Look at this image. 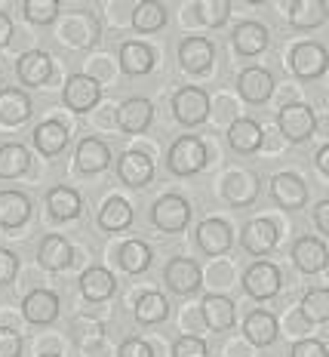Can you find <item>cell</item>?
I'll list each match as a JSON object with an SVG mask.
<instances>
[{
    "label": "cell",
    "mask_w": 329,
    "mask_h": 357,
    "mask_svg": "<svg viewBox=\"0 0 329 357\" xmlns=\"http://www.w3.org/2000/svg\"><path fill=\"white\" fill-rule=\"evenodd\" d=\"M167 160H169V169H173L176 176H194L206 167V148L200 139L182 136L178 142H173Z\"/></svg>",
    "instance_id": "1"
},
{
    "label": "cell",
    "mask_w": 329,
    "mask_h": 357,
    "mask_svg": "<svg viewBox=\"0 0 329 357\" xmlns=\"http://www.w3.org/2000/svg\"><path fill=\"white\" fill-rule=\"evenodd\" d=\"M173 114L178 123L185 126H197L209 117V96L197 86H182L173 96Z\"/></svg>",
    "instance_id": "2"
},
{
    "label": "cell",
    "mask_w": 329,
    "mask_h": 357,
    "mask_svg": "<svg viewBox=\"0 0 329 357\" xmlns=\"http://www.w3.org/2000/svg\"><path fill=\"white\" fill-rule=\"evenodd\" d=\"M151 222L160 231H182L191 222V204L178 195H167L151 206Z\"/></svg>",
    "instance_id": "3"
},
{
    "label": "cell",
    "mask_w": 329,
    "mask_h": 357,
    "mask_svg": "<svg viewBox=\"0 0 329 357\" xmlns=\"http://www.w3.org/2000/svg\"><path fill=\"white\" fill-rule=\"evenodd\" d=\"M277 126L289 142H308L314 130H317V117H314V108L308 105H286L277 114Z\"/></svg>",
    "instance_id": "4"
},
{
    "label": "cell",
    "mask_w": 329,
    "mask_h": 357,
    "mask_svg": "<svg viewBox=\"0 0 329 357\" xmlns=\"http://www.w3.org/2000/svg\"><path fill=\"white\" fill-rule=\"evenodd\" d=\"M280 284H283V278H280V271L271 262H256V265L246 268V274H243V289L259 302L277 296Z\"/></svg>",
    "instance_id": "5"
},
{
    "label": "cell",
    "mask_w": 329,
    "mask_h": 357,
    "mask_svg": "<svg viewBox=\"0 0 329 357\" xmlns=\"http://www.w3.org/2000/svg\"><path fill=\"white\" fill-rule=\"evenodd\" d=\"M65 105L71 111H77V114H84V111H93L99 105L102 99V86L95 84L93 77H86V74H71L68 80H65V93H62Z\"/></svg>",
    "instance_id": "6"
},
{
    "label": "cell",
    "mask_w": 329,
    "mask_h": 357,
    "mask_svg": "<svg viewBox=\"0 0 329 357\" xmlns=\"http://www.w3.org/2000/svg\"><path fill=\"white\" fill-rule=\"evenodd\" d=\"M289 65H293V71L302 80H314L326 71L329 56L320 43H298V47L293 50V56H289Z\"/></svg>",
    "instance_id": "7"
},
{
    "label": "cell",
    "mask_w": 329,
    "mask_h": 357,
    "mask_svg": "<svg viewBox=\"0 0 329 357\" xmlns=\"http://www.w3.org/2000/svg\"><path fill=\"white\" fill-rule=\"evenodd\" d=\"M271 197L283 210H302L308 204V185L293 173H277L271 178Z\"/></svg>",
    "instance_id": "8"
},
{
    "label": "cell",
    "mask_w": 329,
    "mask_h": 357,
    "mask_svg": "<svg viewBox=\"0 0 329 357\" xmlns=\"http://www.w3.org/2000/svg\"><path fill=\"white\" fill-rule=\"evenodd\" d=\"M231 241H234V234H231V225L225 219H204L197 225V247L206 252V256H222V252H228Z\"/></svg>",
    "instance_id": "9"
},
{
    "label": "cell",
    "mask_w": 329,
    "mask_h": 357,
    "mask_svg": "<svg viewBox=\"0 0 329 357\" xmlns=\"http://www.w3.org/2000/svg\"><path fill=\"white\" fill-rule=\"evenodd\" d=\"M117 176H121L123 185H130V188H145L154 178V163L141 151H126L123 158L117 160Z\"/></svg>",
    "instance_id": "10"
},
{
    "label": "cell",
    "mask_w": 329,
    "mask_h": 357,
    "mask_svg": "<svg viewBox=\"0 0 329 357\" xmlns=\"http://www.w3.org/2000/svg\"><path fill=\"white\" fill-rule=\"evenodd\" d=\"M163 280L169 284V289L178 296H191L200 287V265L194 259H173L163 271Z\"/></svg>",
    "instance_id": "11"
},
{
    "label": "cell",
    "mask_w": 329,
    "mask_h": 357,
    "mask_svg": "<svg viewBox=\"0 0 329 357\" xmlns=\"http://www.w3.org/2000/svg\"><path fill=\"white\" fill-rule=\"evenodd\" d=\"M240 243H243L246 252H252V256H265V252H271L277 247V225H274L271 219L250 222L240 234Z\"/></svg>",
    "instance_id": "12"
},
{
    "label": "cell",
    "mask_w": 329,
    "mask_h": 357,
    "mask_svg": "<svg viewBox=\"0 0 329 357\" xmlns=\"http://www.w3.org/2000/svg\"><path fill=\"white\" fill-rule=\"evenodd\" d=\"M151 117H154V105L148 99H126L121 108H117V126H121L123 132H145L148 126H151Z\"/></svg>",
    "instance_id": "13"
},
{
    "label": "cell",
    "mask_w": 329,
    "mask_h": 357,
    "mask_svg": "<svg viewBox=\"0 0 329 357\" xmlns=\"http://www.w3.org/2000/svg\"><path fill=\"white\" fill-rule=\"evenodd\" d=\"M237 89H240V96L246 102L261 105V102L271 99L274 77H271V71H265V68H246V71H240V77H237Z\"/></svg>",
    "instance_id": "14"
},
{
    "label": "cell",
    "mask_w": 329,
    "mask_h": 357,
    "mask_svg": "<svg viewBox=\"0 0 329 357\" xmlns=\"http://www.w3.org/2000/svg\"><path fill=\"white\" fill-rule=\"evenodd\" d=\"M213 56H215V47L209 40H204V37H188V40H182V47H178V62L191 74L209 71Z\"/></svg>",
    "instance_id": "15"
},
{
    "label": "cell",
    "mask_w": 329,
    "mask_h": 357,
    "mask_svg": "<svg viewBox=\"0 0 329 357\" xmlns=\"http://www.w3.org/2000/svg\"><path fill=\"white\" fill-rule=\"evenodd\" d=\"M326 259H329V252H326V247L317 241V237H298V241H296V247H293V262H296L298 271H305V274L323 271V268H326Z\"/></svg>",
    "instance_id": "16"
},
{
    "label": "cell",
    "mask_w": 329,
    "mask_h": 357,
    "mask_svg": "<svg viewBox=\"0 0 329 357\" xmlns=\"http://www.w3.org/2000/svg\"><path fill=\"white\" fill-rule=\"evenodd\" d=\"M22 308H25V317L31 324H37V326L52 324L59 317V296L49 293V289H34V293L25 296Z\"/></svg>",
    "instance_id": "17"
},
{
    "label": "cell",
    "mask_w": 329,
    "mask_h": 357,
    "mask_svg": "<svg viewBox=\"0 0 329 357\" xmlns=\"http://www.w3.org/2000/svg\"><path fill=\"white\" fill-rule=\"evenodd\" d=\"M16 74L25 86H40L47 84L52 74V59L43 50H31V53H25L16 62Z\"/></svg>",
    "instance_id": "18"
},
{
    "label": "cell",
    "mask_w": 329,
    "mask_h": 357,
    "mask_svg": "<svg viewBox=\"0 0 329 357\" xmlns=\"http://www.w3.org/2000/svg\"><path fill=\"white\" fill-rule=\"evenodd\" d=\"M114 289H117V280H114V274L108 271V268H86L84 274H80V293L86 296L89 302H105V299H111L114 296Z\"/></svg>",
    "instance_id": "19"
},
{
    "label": "cell",
    "mask_w": 329,
    "mask_h": 357,
    "mask_svg": "<svg viewBox=\"0 0 329 357\" xmlns=\"http://www.w3.org/2000/svg\"><path fill=\"white\" fill-rule=\"evenodd\" d=\"M204 321L209 330H215V333H222V330H231L237 321V305L228 299V296H206L204 299Z\"/></svg>",
    "instance_id": "20"
},
{
    "label": "cell",
    "mask_w": 329,
    "mask_h": 357,
    "mask_svg": "<svg viewBox=\"0 0 329 357\" xmlns=\"http://www.w3.org/2000/svg\"><path fill=\"white\" fill-rule=\"evenodd\" d=\"M268 28L259 25V22H240L234 28V50L240 56H259L268 50Z\"/></svg>",
    "instance_id": "21"
},
{
    "label": "cell",
    "mask_w": 329,
    "mask_h": 357,
    "mask_svg": "<svg viewBox=\"0 0 329 357\" xmlns=\"http://www.w3.org/2000/svg\"><path fill=\"white\" fill-rule=\"evenodd\" d=\"M31 215V200L22 191H0V225L3 228H22Z\"/></svg>",
    "instance_id": "22"
},
{
    "label": "cell",
    "mask_w": 329,
    "mask_h": 357,
    "mask_svg": "<svg viewBox=\"0 0 329 357\" xmlns=\"http://www.w3.org/2000/svg\"><path fill=\"white\" fill-rule=\"evenodd\" d=\"M31 117V99L22 89H0V123L19 126Z\"/></svg>",
    "instance_id": "23"
},
{
    "label": "cell",
    "mask_w": 329,
    "mask_h": 357,
    "mask_svg": "<svg viewBox=\"0 0 329 357\" xmlns=\"http://www.w3.org/2000/svg\"><path fill=\"white\" fill-rule=\"evenodd\" d=\"M74 160H77L80 173H102V169H108V163H111V151L102 139H84V142L77 145Z\"/></svg>",
    "instance_id": "24"
},
{
    "label": "cell",
    "mask_w": 329,
    "mask_h": 357,
    "mask_svg": "<svg viewBox=\"0 0 329 357\" xmlns=\"http://www.w3.org/2000/svg\"><path fill=\"white\" fill-rule=\"evenodd\" d=\"M154 50L148 47V43H139V40H130L121 47V68L126 74H132V77H139V74H148L154 68Z\"/></svg>",
    "instance_id": "25"
},
{
    "label": "cell",
    "mask_w": 329,
    "mask_h": 357,
    "mask_svg": "<svg viewBox=\"0 0 329 357\" xmlns=\"http://www.w3.org/2000/svg\"><path fill=\"white\" fill-rule=\"evenodd\" d=\"M37 259H40V265L49 268V271H62V268L71 265L74 250H71V243L65 241L62 234H49L47 241L40 243V252H37Z\"/></svg>",
    "instance_id": "26"
},
{
    "label": "cell",
    "mask_w": 329,
    "mask_h": 357,
    "mask_svg": "<svg viewBox=\"0 0 329 357\" xmlns=\"http://www.w3.org/2000/svg\"><path fill=\"white\" fill-rule=\"evenodd\" d=\"M326 22V3L323 0H296L289 6V25L298 31H311V28Z\"/></svg>",
    "instance_id": "27"
},
{
    "label": "cell",
    "mask_w": 329,
    "mask_h": 357,
    "mask_svg": "<svg viewBox=\"0 0 329 357\" xmlns=\"http://www.w3.org/2000/svg\"><path fill=\"white\" fill-rule=\"evenodd\" d=\"M243 333L256 348H268L277 339V321H274V314H268V311H252L243 321Z\"/></svg>",
    "instance_id": "28"
},
{
    "label": "cell",
    "mask_w": 329,
    "mask_h": 357,
    "mask_svg": "<svg viewBox=\"0 0 329 357\" xmlns=\"http://www.w3.org/2000/svg\"><path fill=\"white\" fill-rule=\"evenodd\" d=\"M34 145L40 154H47V158H56V154L65 151V145H68V130H65L59 121H47L40 123L34 130Z\"/></svg>",
    "instance_id": "29"
},
{
    "label": "cell",
    "mask_w": 329,
    "mask_h": 357,
    "mask_svg": "<svg viewBox=\"0 0 329 357\" xmlns=\"http://www.w3.org/2000/svg\"><path fill=\"white\" fill-rule=\"evenodd\" d=\"M228 142H231L234 151H240V154L256 151V148L261 145V126L256 121L237 117V121L231 123V130H228Z\"/></svg>",
    "instance_id": "30"
},
{
    "label": "cell",
    "mask_w": 329,
    "mask_h": 357,
    "mask_svg": "<svg viewBox=\"0 0 329 357\" xmlns=\"http://www.w3.org/2000/svg\"><path fill=\"white\" fill-rule=\"evenodd\" d=\"M28 167H31V154L25 145H0V178H19L22 173H28Z\"/></svg>",
    "instance_id": "31"
},
{
    "label": "cell",
    "mask_w": 329,
    "mask_h": 357,
    "mask_svg": "<svg viewBox=\"0 0 329 357\" xmlns=\"http://www.w3.org/2000/svg\"><path fill=\"white\" fill-rule=\"evenodd\" d=\"M132 222V206L123 197H108L99 210V225L105 231H123Z\"/></svg>",
    "instance_id": "32"
},
{
    "label": "cell",
    "mask_w": 329,
    "mask_h": 357,
    "mask_svg": "<svg viewBox=\"0 0 329 357\" xmlns=\"http://www.w3.org/2000/svg\"><path fill=\"white\" fill-rule=\"evenodd\" d=\"M47 206L56 219H77L80 215V195L74 188H52L47 195Z\"/></svg>",
    "instance_id": "33"
},
{
    "label": "cell",
    "mask_w": 329,
    "mask_h": 357,
    "mask_svg": "<svg viewBox=\"0 0 329 357\" xmlns=\"http://www.w3.org/2000/svg\"><path fill=\"white\" fill-rule=\"evenodd\" d=\"M169 314V302L160 293H145L136 302V321L139 324H160Z\"/></svg>",
    "instance_id": "34"
},
{
    "label": "cell",
    "mask_w": 329,
    "mask_h": 357,
    "mask_svg": "<svg viewBox=\"0 0 329 357\" xmlns=\"http://www.w3.org/2000/svg\"><path fill=\"white\" fill-rule=\"evenodd\" d=\"M151 259H154L151 247H148V243H141V241H126L121 247V265H123V271H130V274L148 271Z\"/></svg>",
    "instance_id": "35"
},
{
    "label": "cell",
    "mask_w": 329,
    "mask_h": 357,
    "mask_svg": "<svg viewBox=\"0 0 329 357\" xmlns=\"http://www.w3.org/2000/svg\"><path fill=\"white\" fill-rule=\"evenodd\" d=\"M167 25V10H163V3H151V0H141L136 6V13H132V28L136 31H157V28Z\"/></svg>",
    "instance_id": "36"
},
{
    "label": "cell",
    "mask_w": 329,
    "mask_h": 357,
    "mask_svg": "<svg viewBox=\"0 0 329 357\" xmlns=\"http://www.w3.org/2000/svg\"><path fill=\"white\" fill-rule=\"evenodd\" d=\"M302 314L308 317V321H314V324L329 321V293L326 289H311V293H305Z\"/></svg>",
    "instance_id": "37"
},
{
    "label": "cell",
    "mask_w": 329,
    "mask_h": 357,
    "mask_svg": "<svg viewBox=\"0 0 329 357\" xmlns=\"http://www.w3.org/2000/svg\"><path fill=\"white\" fill-rule=\"evenodd\" d=\"M194 10H197L200 22H206L209 28H219V25H225V22H228L231 3H228V0H200Z\"/></svg>",
    "instance_id": "38"
},
{
    "label": "cell",
    "mask_w": 329,
    "mask_h": 357,
    "mask_svg": "<svg viewBox=\"0 0 329 357\" xmlns=\"http://www.w3.org/2000/svg\"><path fill=\"white\" fill-rule=\"evenodd\" d=\"M59 16V3L56 0H25V19L34 25H49Z\"/></svg>",
    "instance_id": "39"
},
{
    "label": "cell",
    "mask_w": 329,
    "mask_h": 357,
    "mask_svg": "<svg viewBox=\"0 0 329 357\" xmlns=\"http://www.w3.org/2000/svg\"><path fill=\"white\" fill-rule=\"evenodd\" d=\"M173 357H206V342L197 336H182L173 348Z\"/></svg>",
    "instance_id": "40"
},
{
    "label": "cell",
    "mask_w": 329,
    "mask_h": 357,
    "mask_svg": "<svg viewBox=\"0 0 329 357\" xmlns=\"http://www.w3.org/2000/svg\"><path fill=\"white\" fill-rule=\"evenodd\" d=\"M16 271H19V256L10 252V250H0V287L13 284Z\"/></svg>",
    "instance_id": "41"
},
{
    "label": "cell",
    "mask_w": 329,
    "mask_h": 357,
    "mask_svg": "<svg viewBox=\"0 0 329 357\" xmlns=\"http://www.w3.org/2000/svg\"><path fill=\"white\" fill-rule=\"evenodd\" d=\"M0 357H22V336L0 326Z\"/></svg>",
    "instance_id": "42"
},
{
    "label": "cell",
    "mask_w": 329,
    "mask_h": 357,
    "mask_svg": "<svg viewBox=\"0 0 329 357\" xmlns=\"http://www.w3.org/2000/svg\"><path fill=\"white\" fill-rule=\"evenodd\" d=\"M289 357H329L326 354V345L317 339H305V342H296L293 345V354Z\"/></svg>",
    "instance_id": "43"
},
{
    "label": "cell",
    "mask_w": 329,
    "mask_h": 357,
    "mask_svg": "<svg viewBox=\"0 0 329 357\" xmlns=\"http://www.w3.org/2000/svg\"><path fill=\"white\" fill-rule=\"evenodd\" d=\"M121 357H154V351L141 339H126L121 345Z\"/></svg>",
    "instance_id": "44"
},
{
    "label": "cell",
    "mask_w": 329,
    "mask_h": 357,
    "mask_svg": "<svg viewBox=\"0 0 329 357\" xmlns=\"http://www.w3.org/2000/svg\"><path fill=\"white\" fill-rule=\"evenodd\" d=\"M314 222H317L320 234H329V200H320V204L314 206Z\"/></svg>",
    "instance_id": "45"
},
{
    "label": "cell",
    "mask_w": 329,
    "mask_h": 357,
    "mask_svg": "<svg viewBox=\"0 0 329 357\" xmlns=\"http://www.w3.org/2000/svg\"><path fill=\"white\" fill-rule=\"evenodd\" d=\"M10 40H13V22L6 13H0V47H6Z\"/></svg>",
    "instance_id": "46"
},
{
    "label": "cell",
    "mask_w": 329,
    "mask_h": 357,
    "mask_svg": "<svg viewBox=\"0 0 329 357\" xmlns=\"http://www.w3.org/2000/svg\"><path fill=\"white\" fill-rule=\"evenodd\" d=\"M317 169H320V173H329V148L323 145V148H320V151H317Z\"/></svg>",
    "instance_id": "47"
},
{
    "label": "cell",
    "mask_w": 329,
    "mask_h": 357,
    "mask_svg": "<svg viewBox=\"0 0 329 357\" xmlns=\"http://www.w3.org/2000/svg\"><path fill=\"white\" fill-rule=\"evenodd\" d=\"M47 357H56V354H47Z\"/></svg>",
    "instance_id": "48"
}]
</instances>
